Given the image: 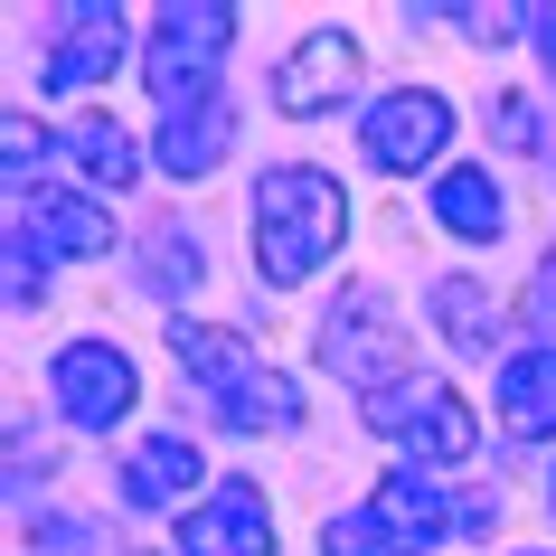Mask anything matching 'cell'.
I'll return each mask as SVG.
<instances>
[{"label": "cell", "mask_w": 556, "mask_h": 556, "mask_svg": "<svg viewBox=\"0 0 556 556\" xmlns=\"http://www.w3.org/2000/svg\"><path fill=\"white\" fill-rule=\"evenodd\" d=\"M528 321H538V330H556V255L538 264V283H528Z\"/></svg>", "instance_id": "obj_24"}, {"label": "cell", "mask_w": 556, "mask_h": 556, "mask_svg": "<svg viewBox=\"0 0 556 556\" xmlns=\"http://www.w3.org/2000/svg\"><path fill=\"white\" fill-rule=\"evenodd\" d=\"M29 179H38V123H29V114H10V189L29 199Z\"/></svg>", "instance_id": "obj_21"}, {"label": "cell", "mask_w": 556, "mask_h": 556, "mask_svg": "<svg viewBox=\"0 0 556 556\" xmlns=\"http://www.w3.org/2000/svg\"><path fill=\"white\" fill-rule=\"evenodd\" d=\"M114 481H123V509H170V500L199 491V443L189 434H151Z\"/></svg>", "instance_id": "obj_13"}, {"label": "cell", "mask_w": 556, "mask_h": 556, "mask_svg": "<svg viewBox=\"0 0 556 556\" xmlns=\"http://www.w3.org/2000/svg\"><path fill=\"white\" fill-rule=\"evenodd\" d=\"M368 434H396L415 453V471H453V463H471L481 425H471V406L453 387H387V396H368Z\"/></svg>", "instance_id": "obj_6"}, {"label": "cell", "mask_w": 556, "mask_h": 556, "mask_svg": "<svg viewBox=\"0 0 556 556\" xmlns=\"http://www.w3.org/2000/svg\"><path fill=\"white\" fill-rule=\"evenodd\" d=\"M434 217H443L453 236H471V245H491L500 217H509V199H500L491 170H443V179H434Z\"/></svg>", "instance_id": "obj_17"}, {"label": "cell", "mask_w": 556, "mask_h": 556, "mask_svg": "<svg viewBox=\"0 0 556 556\" xmlns=\"http://www.w3.org/2000/svg\"><path fill=\"white\" fill-rule=\"evenodd\" d=\"M48 396H58V415L76 434H104V425H123V415L142 406V378H132V358L114 340H66L48 358Z\"/></svg>", "instance_id": "obj_7"}, {"label": "cell", "mask_w": 556, "mask_h": 556, "mask_svg": "<svg viewBox=\"0 0 556 556\" xmlns=\"http://www.w3.org/2000/svg\"><path fill=\"white\" fill-rule=\"evenodd\" d=\"M500 434H556V350H519L509 368H500Z\"/></svg>", "instance_id": "obj_14"}, {"label": "cell", "mask_w": 556, "mask_h": 556, "mask_svg": "<svg viewBox=\"0 0 556 556\" xmlns=\"http://www.w3.org/2000/svg\"><path fill=\"white\" fill-rule=\"evenodd\" d=\"M528 38H538V58H547V76H556V10H528Z\"/></svg>", "instance_id": "obj_25"}, {"label": "cell", "mask_w": 556, "mask_h": 556, "mask_svg": "<svg viewBox=\"0 0 556 556\" xmlns=\"http://www.w3.org/2000/svg\"><path fill=\"white\" fill-rule=\"evenodd\" d=\"M29 556H86V519H38L29 528Z\"/></svg>", "instance_id": "obj_22"}, {"label": "cell", "mask_w": 556, "mask_h": 556, "mask_svg": "<svg viewBox=\"0 0 556 556\" xmlns=\"http://www.w3.org/2000/svg\"><path fill=\"white\" fill-rule=\"evenodd\" d=\"M443 528H453V509H443L434 471H387L368 509L330 519V556H415V547H434Z\"/></svg>", "instance_id": "obj_4"}, {"label": "cell", "mask_w": 556, "mask_h": 556, "mask_svg": "<svg viewBox=\"0 0 556 556\" xmlns=\"http://www.w3.org/2000/svg\"><path fill=\"white\" fill-rule=\"evenodd\" d=\"M38 293H48V283H38V245L10 227V302H20V312H38Z\"/></svg>", "instance_id": "obj_20"}, {"label": "cell", "mask_w": 556, "mask_h": 556, "mask_svg": "<svg viewBox=\"0 0 556 556\" xmlns=\"http://www.w3.org/2000/svg\"><path fill=\"white\" fill-rule=\"evenodd\" d=\"M58 161H76V179H94V189H132V179H142V142H132L123 123H104V114L66 123Z\"/></svg>", "instance_id": "obj_15"}, {"label": "cell", "mask_w": 556, "mask_h": 556, "mask_svg": "<svg viewBox=\"0 0 556 556\" xmlns=\"http://www.w3.org/2000/svg\"><path fill=\"white\" fill-rule=\"evenodd\" d=\"M321 368L330 378L368 387V396H387V387H406V321H387V302L358 283V293L330 302L321 321Z\"/></svg>", "instance_id": "obj_5"}, {"label": "cell", "mask_w": 556, "mask_h": 556, "mask_svg": "<svg viewBox=\"0 0 556 556\" xmlns=\"http://www.w3.org/2000/svg\"><path fill=\"white\" fill-rule=\"evenodd\" d=\"M350 86H358V38L350 29H312L293 58L274 66V104L283 114H330Z\"/></svg>", "instance_id": "obj_10"}, {"label": "cell", "mask_w": 556, "mask_h": 556, "mask_svg": "<svg viewBox=\"0 0 556 556\" xmlns=\"http://www.w3.org/2000/svg\"><path fill=\"white\" fill-rule=\"evenodd\" d=\"M227 142H236V104L227 94H199V104H179L170 123H161V170L170 179H207L217 161H227Z\"/></svg>", "instance_id": "obj_12"}, {"label": "cell", "mask_w": 556, "mask_h": 556, "mask_svg": "<svg viewBox=\"0 0 556 556\" xmlns=\"http://www.w3.org/2000/svg\"><path fill=\"white\" fill-rule=\"evenodd\" d=\"M340 236H350V199H340V179H330V170L283 161V170L255 179V274L274 283V293L312 283Z\"/></svg>", "instance_id": "obj_1"}, {"label": "cell", "mask_w": 556, "mask_h": 556, "mask_svg": "<svg viewBox=\"0 0 556 556\" xmlns=\"http://www.w3.org/2000/svg\"><path fill=\"white\" fill-rule=\"evenodd\" d=\"M236 48V10L227 0H179V10H151V48H142V86L161 94V104H189V94H207V76H217V58Z\"/></svg>", "instance_id": "obj_3"}, {"label": "cell", "mask_w": 556, "mask_h": 556, "mask_svg": "<svg viewBox=\"0 0 556 556\" xmlns=\"http://www.w3.org/2000/svg\"><path fill=\"white\" fill-rule=\"evenodd\" d=\"M425 312L443 321V340H453L463 358H481V350L500 340V330H491V293H481V283H463V274H453V283H434V293H425Z\"/></svg>", "instance_id": "obj_18"}, {"label": "cell", "mask_w": 556, "mask_h": 556, "mask_svg": "<svg viewBox=\"0 0 556 556\" xmlns=\"http://www.w3.org/2000/svg\"><path fill=\"white\" fill-rule=\"evenodd\" d=\"M170 350H179V368L199 378L207 415H217L227 434H274V425H293V415H302L293 378H283V368H264L236 330H217V321H170Z\"/></svg>", "instance_id": "obj_2"}, {"label": "cell", "mask_w": 556, "mask_h": 556, "mask_svg": "<svg viewBox=\"0 0 556 556\" xmlns=\"http://www.w3.org/2000/svg\"><path fill=\"white\" fill-rule=\"evenodd\" d=\"M443 142H453V104H443V94H425V86L378 94V104H368V123H358L368 170H425Z\"/></svg>", "instance_id": "obj_8"}, {"label": "cell", "mask_w": 556, "mask_h": 556, "mask_svg": "<svg viewBox=\"0 0 556 556\" xmlns=\"http://www.w3.org/2000/svg\"><path fill=\"white\" fill-rule=\"evenodd\" d=\"M114 66H123V10H114V0H86V10H66V38L48 48L38 86H48V94H76V86H104Z\"/></svg>", "instance_id": "obj_11"}, {"label": "cell", "mask_w": 556, "mask_h": 556, "mask_svg": "<svg viewBox=\"0 0 556 556\" xmlns=\"http://www.w3.org/2000/svg\"><path fill=\"white\" fill-rule=\"evenodd\" d=\"M142 274H151V293H189V283H199L207 264H199V245H189V236L179 227H151V245H142Z\"/></svg>", "instance_id": "obj_19"}, {"label": "cell", "mask_w": 556, "mask_h": 556, "mask_svg": "<svg viewBox=\"0 0 556 556\" xmlns=\"http://www.w3.org/2000/svg\"><path fill=\"white\" fill-rule=\"evenodd\" d=\"M491 132H500L509 151H528V142H538V123H528V104H519V94H500V104H491Z\"/></svg>", "instance_id": "obj_23"}, {"label": "cell", "mask_w": 556, "mask_h": 556, "mask_svg": "<svg viewBox=\"0 0 556 556\" xmlns=\"http://www.w3.org/2000/svg\"><path fill=\"white\" fill-rule=\"evenodd\" d=\"M179 556H274V509L255 481H217V491L179 519Z\"/></svg>", "instance_id": "obj_9"}, {"label": "cell", "mask_w": 556, "mask_h": 556, "mask_svg": "<svg viewBox=\"0 0 556 556\" xmlns=\"http://www.w3.org/2000/svg\"><path fill=\"white\" fill-rule=\"evenodd\" d=\"M20 236H29V245H58V255H104V245H114L104 207H94V199H66V189H48V199L20 207Z\"/></svg>", "instance_id": "obj_16"}]
</instances>
